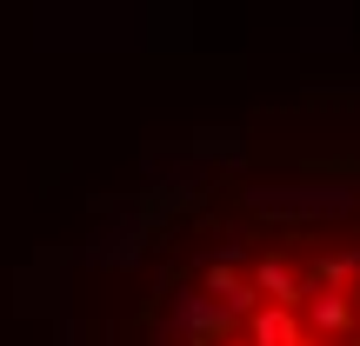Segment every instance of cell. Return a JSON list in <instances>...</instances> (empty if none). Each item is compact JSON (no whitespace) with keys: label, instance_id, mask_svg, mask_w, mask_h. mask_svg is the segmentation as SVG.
Listing matches in <instances>:
<instances>
[{"label":"cell","instance_id":"obj_1","mask_svg":"<svg viewBox=\"0 0 360 346\" xmlns=\"http://www.w3.org/2000/svg\"><path fill=\"white\" fill-rule=\"evenodd\" d=\"M254 346H300V326H294V313L287 307H267V313H254Z\"/></svg>","mask_w":360,"mask_h":346}]
</instances>
